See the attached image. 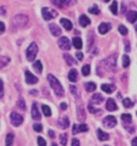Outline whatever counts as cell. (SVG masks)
Masks as SVG:
<instances>
[{
    "label": "cell",
    "instance_id": "14",
    "mask_svg": "<svg viewBox=\"0 0 137 146\" xmlns=\"http://www.w3.org/2000/svg\"><path fill=\"white\" fill-rule=\"evenodd\" d=\"M105 108L108 110V111H115V110H118V106H116L115 101H114V99H108L107 100Z\"/></svg>",
    "mask_w": 137,
    "mask_h": 146
},
{
    "label": "cell",
    "instance_id": "11",
    "mask_svg": "<svg viewBox=\"0 0 137 146\" xmlns=\"http://www.w3.org/2000/svg\"><path fill=\"white\" fill-rule=\"evenodd\" d=\"M110 28H111V25L110 23H100L99 25V27H98V31H99V33L100 34H107L109 31H110Z\"/></svg>",
    "mask_w": 137,
    "mask_h": 146
},
{
    "label": "cell",
    "instance_id": "26",
    "mask_svg": "<svg viewBox=\"0 0 137 146\" xmlns=\"http://www.w3.org/2000/svg\"><path fill=\"white\" fill-rule=\"evenodd\" d=\"M33 70L37 72V73H42V71H43L42 62H40V61H36V62L33 63Z\"/></svg>",
    "mask_w": 137,
    "mask_h": 146
},
{
    "label": "cell",
    "instance_id": "32",
    "mask_svg": "<svg viewBox=\"0 0 137 146\" xmlns=\"http://www.w3.org/2000/svg\"><path fill=\"white\" fill-rule=\"evenodd\" d=\"M89 73H91V67H89V65H85L83 67H82V74H83L85 77H87Z\"/></svg>",
    "mask_w": 137,
    "mask_h": 146
},
{
    "label": "cell",
    "instance_id": "20",
    "mask_svg": "<svg viewBox=\"0 0 137 146\" xmlns=\"http://www.w3.org/2000/svg\"><path fill=\"white\" fill-rule=\"evenodd\" d=\"M103 95L102 94H94L93 96H92V100H91V104H100V102H103Z\"/></svg>",
    "mask_w": 137,
    "mask_h": 146
},
{
    "label": "cell",
    "instance_id": "35",
    "mask_svg": "<svg viewBox=\"0 0 137 146\" xmlns=\"http://www.w3.org/2000/svg\"><path fill=\"white\" fill-rule=\"evenodd\" d=\"M129 65H130V57L124 55V56H122V67L126 68V67H129Z\"/></svg>",
    "mask_w": 137,
    "mask_h": 146
},
{
    "label": "cell",
    "instance_id": "7",
    "mask_svg": "<svg viewBox=\"0 0 137 146\" xmlns=\"http://www.w3.org/2000/svg\"><path fill=\"white\" fill-rule=\"evenodd\" d=\"M76 0H52V3L58 7H65L71 4H75Z\"/></svg>",
    "mask_w": 137,
    "mask_h": 146
},
{
    "label": "cell",
    "instance_id": "19",
    "mask_svg": "<svg viewBox=\"0 0 137 146\" xmlns=\"http://www.w3.org/2000/svg\"><path fill=\"white\" fill-rule=\"evenodd\" d=\"M126 17H127V21L131 22V23H134V22L137 21V11H129Z\"/></svg>",
    "mask_w": 137,
    "mask_h": 146
},
{
    "label": "cell",
    "instance_id": "50",
    "mask_svg": "<svg viewBox=\"0 0 137 146\" xmlns=\"http://www.w3.org/2000/svg\"><path fill=\"white\" fill-rule=\"evenodd\" d=\"M48 135L50 136V138H54V136H55V134H54L53 130H49V131H48Z\"/></svg>",
    "mask_w": 137,
    "mask_h": 146
},
{
    "label": "cell",
    "instance_id": "28",
    "mask_svg": "<svg viewBox=\"0 0 137 146\" xmlns=\"http://www.w3.org/2000/svg\"><path fill=\"white\" fill-rule=\"evenodd\" d=\"M64 58H65V60H66V62H67V65H75V63L77 62L76 60H74V58H72V56H71V55H68V54H65V55H64Z\"/></svg>",
    "mask_w": 137,
    "mask_h": 146
},
{
    "label": "cell",
    "instance_id": "41",
    "mask_svg": "<svg viewBox=\"0 0 137 146\" xmlns=\"http://www.w3.org/2000/svg\"><path fill=\"white\" fill-rule=\"evenodd\" d=\"M92 45H93V34L89 33V35H88V50L92 48Z\"/></svg>",
    "mask_w": 137,
    "mask_h": 146
},
{
    "label": "cell",
    "instance_id": "47",
    "mask_svg": "<svg viewBox=\"0 0 137 146\" xmlns=\"http://www.w3.org/2000/svg\"><path fill=\"white\" fill-rule=\"evenodd\" d=\"M88 111L91 113H97V111H95V108L92 106V105H88Z\"/></svg>",
    "mask_w": 137,
    "mask_h": 146
},
{
    "label": "cell",
    "instance_id": "10",
    "mask_svg": "<svg viewBox=\"0 0 137 146\" xmlns=\"http://www.w3.org/2000/svg\"><path fill=\"white\" fill-rule=\"evenodd\" d=\"M25 77H26V82L28 84H36L38 82V78L36 76H33L32 73L30 72V71H26V73H25Z\"/></svg>",
    "mask_w": 137,
    "mask_h": 146
},
{
    "label": "cell",
    "instance_id": "15",
    "mask_svg": "<svg viewBox=\"0 0 137 146\" xmlns=\"http://www.w3.org/2000/svg\"><path fill=\"white\" fill-rule=\"evenodd\" d=\"M87 130H88L87 124L74 125V129H72V134H77V133H81V131H87Z\"/></svg>",
    "mask_w": 137,
    "mask_h": 146
},
{
    "label": "cell",
    "instance_id": "48",
    "mask_svg": "<svg viewBox=\"0 0 137 146\" xmlns=\"http://www.w3.org/2000/svg\"><path fill=\"white\" fill-rule=\"evenodd\" d=\"M76 57H77V58H79V60L81 61L82 58H83V54H82V52H80V51H79V52L76 54Z\"/></svg>",
    "mask_w": 137,
    "mask_h": 146
},
{
    "label": "cell",
    "instance_id": "53",
    "mask_svg": "<svg viewBox=\"0 0 137 146\" xmlns=\"http://www.w3.org/2000/svg\"><path fill=\"white\" fill-rule=\"evenodd\" d=\"M0 13H1V15H5V7H0Z\"/></svg>",
    "mask_w": 137,
    "mask_h": 146
},
{
    "label": "cell",
    "instance_id": "51",
    "mask_svg": "<svg viewBox=\"0 0 137 146\" xmlns=\"http://www.w3.org/2000/svg\"><path fill=\"white\" fill-rule=\"evenodd\" d=\"M60 107H61V110H66V108H67V105H66L65 102H62V104L60 105Z\"/></svg>",
    "mask_w": 137,
    "mask_h": 146
},
{
    "label": "cell",
    "instance_id": "38",
    "mask_svg": "<svg viewBox=\"0 0 137 146\" xmlns=\"http://www.w3.org/2000/svg\"><path fill=\"white\" fill-rule=\"evenodd\" d=\"M89 12L93 13V15H98L99 13V7L97 5H93L92 7H89Z\"/></svg>",
    "mask_w": 137,
    "mask_h": 146
},
{
    "label": "cell",
    "instance_id": "40",
    "mask_svg": "<svg viewBox=\"0 0 137 146\" xmlns=\"http://www.w3.org/2000/svg\"><path fill=\"white\" fill-rule=\"evenodd\" d=\"M121 118H122V121H124L125 123H130L131 122V115H129V113H124V115L121 116Z\"/></svg>",
    "mask_w": 137,
    "mask_h": 146
},
{
    "label": "cell",
    "instance_id": "8",
    "mask_svg": "<svg viewBox=\"0 0 137 146\" xmlns=\"http://www.w3.org/2000/svg\"><path fill=\"white\" fill-rule=\"evenodd\" d=\"M59 46H60L61 50H70L71 43H70V40H68L66 36H61V38L59 39Z\"/></svg>",
    "mask_w": 137,
    "mask_h": 146
},
{
    "label": "cell",
    "instance_id": "46",
    "mask_svg": "<svg viewBox=\"0 0 137 146\" xmlns=\"http://www.w3.org/2000/svg\"><path fill=\"white\" fill-rule=\"evenodd\" d=\"M71 146H80V141L77 139H72V143H71Z\"/></svg>",
    "mask_w": 137,
    "mask_h": 146
},
{
    "label": "cell",
    "instance_id": "33",
    "mask_svg": "<svg viewBox=\"0 0 137 146\" xmlns=\"http://www.w3.org/2000/svg\"><path fill=\"white\" fill-rule=\"evenodd\" d=\"M122 104H124V106H125L126 108H131L132 106H134V102H132L130 99H127V98L122 100Z\"/></svg>",
    "mask_w": 137,
    "mask_h": 146
},
{
    "label": "cell",
    "instance_id": "43",
    "mask_svg": "<svg viewBox=\"0 0 137 146\" xmlns=\"http://www.w3.org/2000/svg\"><path fill=\"white\" fill-rule=\"evenodd\" d=\"M37 141H38V146H47V143H45V140L43 139V138H39L37 139Z\"/></svg>",
    "mask_w": 137,
    "mask_h": 146
},
{
    "label": "cell",
    "instance_id": "30",
    "mask_svg": "<svg viewBox=\"0 0 137 146\" xmlns=\"http://www.w3.org/2000/svg\"><path fill=\"white\" fill-rule=\"evenodd\" d=\"M85 88L87 91H94L95 89H97V86H95L94 83H92V82H89V83H86L85 84Z\"/></svg>",
    "mask_w": 137,
    "mask_h": 146
},
{
    "label": "cell",
    "instance_id": "36",
    "mask_svg": "<svg viewBox=\"0 0 137 146\" xmlns=\"http://www.w3.org/2000/svg\"><path fill=\"white\" fill-rule=\"evenodd\" d=\"M110 11L113 15H116L118 13V3L116 1H113V4L110 5Z\"/></svg>",
    "mask_w": 137,
    "mask_h": 146
},
{
    "label": "cell",
    "instance_id": "27",
    "mask_svg": "<svg viewBox=\"0 0 137 146\" xmlns=\"http://www.w3.org/2000/svg\"><path fill=\"white\" fill-rule=\"evenodd\" d=\"M10 62V58L6 57V56H0V68H4L6 65H9Z\"/></svg>",
    "mask_w": 137,
    "mask_h": 146
},
{
    "label": "cell",
    "instance_id": "6",
    "mask_svg": "<svg viewBox=\"0 0 137 146\" xmlns=\"http://www.w3.org/2000/svg\"><path fill=\"white\" fill-rule=\"evenodd\" d=\"M104 65H107L109 68H111V71H115L116 70V55H111L109 56L108 58L103 61Z\"/></svg>",
    "mask_w": 137,
    "mask_h": 146
},
{
    "label": "cell",
    "instance_id": "4",
    "mask_svg": "<svg viewBox=\"0 0 137 146\" xmlns=\"http://www.w3.org/2000/svg\"><path fill=\"white\" fill-rule=\"evenodd\" d=\"M42 16L45 21H50L58 16V11L53 10V9H49V7H43L42 9Z\"/></svg>",
    "mask_w": 137,
    "mask_h": 146
},
{
    "label": "cell",
    "instance_id": "57",
    "mask_svg": "<svg viewBox=\"0 0 137 146\" xmlns=\"http://www.w3.org/2000/svg\"><path fill=\"white\" fill-rule=\"evenodd\" d=\"M136 31H137V25H136Z\"/></svg>",
    "mask_w": 137,
    "mask_h": 146
},
{
    "label": "cell",
    "instance_id": "25",
    "mask_svg": "<svg viewBox=\"0 0 137 146\" xmlns=\"http://www.w3.org/2000/svg\"><path fill=\"white\" fill-rule=\"evenodd\" d=\"M68 79H70V82H72V83L77 82V71L76 70H71L68 72Z\"/></svg>",
    "mask_w": 137,
    "mask_h": 146
},
{
    "label": "cell",
    "instance_id": "56",
    "mask_svg": "<svg viewBox=\"0 0 137 146\" xmlns=\"http://www.w3.org/2000/svg\"><path fill=\"white\" fill-rule=\"evenodd\" d=\"M104 1H107V3H108V1H110V0H104Z\"/></svg>",
    "mask_w": 137,
    "mask_h": 146
},
{
    "label": "cell",
    "instance_id": "16",
    "mask_svg": "<svg viewBox=\"0 0 137 146\" xmlns=\"http://www.w3.org/2000/svg\"><path fill=\"white\" fill-rule=\"evenodd\" d=\"M77 118L80 121H83L86 118V115H85V108L82 106V104H79L77 105Z\"/></svg>",
    "mask_w": 137,
    "mask_h": 146
},
{
    "label": "cell",
    "instance_id": "13",
    "mask_svg": "<svg viewBox=\"0 0 137 146\" xmlns=\"http://www.w3.org/2000/svg\"><path fill=\"white\" fill-rule=\"evenodd\" d=\"M32 118L36 119V121L40 119V113H39V110H38L37 104H36V102L32 105Z\"/></svg>",
    "mask_w": 137,
    "mask_h": 146
},
{
    "label": "cell",
    "instance_id": "22",
    "mask_svg": "<svg viewBox=\"0 0 137 146\" xmlns=\"http://www.w3.org/2000/svg\"><path fill=\"white\" fill-rule=\"evenodd\" d=\"M102 89H103V91H105V93L111 94L113 91L115 90V85H113V84H103Z\"/></svg>",
    "mask_w": 137,
    "mask_h": 146
},
{
    "label": "cell",
    "instance_id": "52",
    "mask_svg": "<svg viewBox=\"0 0 137 146\" xmlns=\"http://www.w3.org/2000/svg\"><path fill=\"white\" fill-rule=\"evenodd\" d=\"M131 144H132V146H137V138H135L134 140H132Z\"/></svg>",
    "mask_w": 137,
    "mask_h": 146
},
{
    "label": "cell",
    "instance_id": "9",
    "mask_svg": "<svg viewBox=\"0 0 137 146\" xmlns=\"http://www.w3.org/2000/svg\"><path fill=\"white\" fill-rule=\"evenodd\" d=\"M103 124L108 128H114L116 125V118L114 116H108L107 118L103 119Z\"/></svg>",
    "mask_w": 137,
    "mask_h": 146
},
{
    "label": "cell",
    "instance_id": "21",
    "mask_svg": "<svg viewBox=\"0 0 137 146\" xmlns=\"http://www.w3.org/2000/svg\"><path fill=\"white\" fill-rule=\"evenodd\" d=\"M79 22H80V25H81L82 27H87V26L91 23L89 18H88L87 16H86V15H81V16H80Z\"/></svg>",
    "mask_w": 137,
    "mask_h": 146
},
{
    "label": "cell",
    "instance_id": "5",
    "mask_svg": "<svg viewBox=\"0 0 137 146\" xmlns=\"http://www.w3.org/2000/svg\"><path fill=\"white\" fill-rule=\"evenodd\" d=\"M10 122L12 125L15 127H19L22 124V122H24V117H22L21 115H19L17 112H11L10 115Z\"/></svg>",
    "mask_w": 137,
    "mask_h": 146
},
{
    "label": "cell",
    "instance_id": "23",
    "mask_svg": "<svg viewBox=\"0 0 137 146\" xmlns=\"http://www.w3.org/2000/svg\"><path fill=\"white\" fill-rule=\"evenodd\" d=\"M97 134H98V139H99L100 141H104V140H108V139H109V134L104 133L102 129H98V130H97Z\"/></svg>",
    "mask_w": 137,
    "mask_h": 146
},
{
    "label": "cell",
    "instance_id": "3",
    "mask_svg": "<svg viewBox=\"0 0 137 146\" xmlns=\"http://www.w3.org/2000/svg\"><path fill=\"white\" fill-rule=\"evenodd\" d=\"M37 54H38V45L36 43H32L28 46V49H27V52H26L27 60H28V61H33L36 58V56H37Z\"/></svg>",
    "mask_w": 137,
    "mask_h": 146
},
{
    "label": "cell",
    "instance_id": "12",
    "mask_svg": "<svg viewBox=\"0 0 137 146\" xmlns=\"http://www.w3.org/2000/svg\"><path fill=\"white\" fill-rule=\"evenodd\" d=\"M49 29H50V33H52L54 36H59V35L61 34L60 27H58L55 23H50L49 25Z\"/></svg>",
    "mask_w": 137,
    "mask_h": 146
},
{
    "label": "cell",
    "instance_id": "31",
    "mask_svg": "<svg viewBox=\"0 0 137 146\" xmlns=\"http://www.w3.org/2000/svg\"><path fill=\"white\" fill-rule=\"evenodd\" d=\"M12 144H13V134H7L6 135L5 145L6 146H12Z\"/></svg>",
    "mask_w": 137,
    "mask_h": 146
},
{
    "label": "cell",
    "instance_id": "49",
    "mask_svg": "<svg viewBox=\"0 0 137 146\" xmlns=\"http://www.w3.org/2000/svg\"><path fill=\"white\" fill-rule=\"evenodd\" d=\"M4 31H5V25H4L3 22H0V33H3Z\"/></svg>",
    "mask_w": 137,
    "mask_h": 146
},
{
    "label": "cell",
    "instance_id": "24",
    "mask_svg": "<svg viewBox=\"0 0 137 146\" xmlns=\"http://www.w3.org/2000/svg\"><path fill=\"white\" fill-rule=\"evenodd\" d=\"M72 44H74V46H75L77 50H81V49H82V45H83V44H82L81 38H77V36L72 39Z\"/></svg>",
    "mask_w": 137,
    "mask_h": 146
},
{
    "label": "cell",
    "instance_id": "44",
    "mask_svg": "<svg viewBox=\"0 0 137 146\" xmlns=\"http://www.w3.org/2000/svg\"><path fill=\"white\" fill-rule=\"evenodd\" d=\"M3 96H4V83H3V80L0 79V99Z\"/></svg>",
    "mask_w": 137,
    "mask_h": 146
},
{
    "label": "cell",
    "instance_id": "1",
    "mask_svg": "<svg viewBox=\"0 0 137 146\" xmlns=\"http://www.w3.org/2000/svg\"><path fill=\"white\" fill-rule=\"evenodd\" d=\"M47 79H48L49 84H50V86H52V89L54 90V93H55L56 96H62L64 89H62V85L60 84V82H59L53 74H48Z\"/></svg>",
    "mask_w": 137,
    "mask_h": 146
},
{
    "label": "cell",
    "instance_id": "54",
    "mask_svg": "<svg viewBox=\"0 0 137 146\" xmlns=\"http://www.w3.org/2000/svg\"><path fill=\"white\" fill-rule=\"evenodd\" d=\"M125 46H126V51H130V44H129V43H126V44H125Z\"/></svg>",
    "mask_w": 137,
    "mask_h": 146
},
{
    "label": "cell",
    "instance_id": "39",
    "mask_svg": "<svg viewBox=\"0 0 137 146\" xmlns=\"http://www.w3.org/2000/svg\"><path fill=\"white\" fill-rule=\"evenodd\" d=\"M119 32H120V33L122 34V35H126L127 33H129V31H127V28H126V27L125 26H119Z\"/></svg>",
    "mask_w": 137,
    "mask_h": 146
},
{
    "label": "cell",
    "instance_id": "29",
    "mask_svg": "<svg viewBox=\"0 0 137 146\" xmlns=\"http://www.w3.org/2000/svg\"><path fill=\"white\" fill-rule=\"evenodd\" d=\"M42 111L44 113V116H47V117L52 116V110H50V107L47 106V105H43V106H42Z\"/></svg>",
    "mask_w": 137,
    "mask_h": 146
},
{
    "label": "cell",
    "instance_id": "42",
    "mask_svg": "<svg viewBox=\"0 0 137 146\" xmlns=\"http://www.w3.org/2000/svg\"><path fill=\"white\" fill-rule=\"evenodd\" d=\"M70 91L75 95V96H79V91H77V88H76V86L71 85V86H70Z\"/></svg>",
    "mask_w": 137,
    "mask_h": 146
},
{
    "label": "cell",
    "instance_id": "37",
    "mask_svg": "<svg viewBox=\"0 0 137 146\" xmlns=\"http://www.w3.org/2000/svg\"><path fill=\"white\" fill-rule=\"evenodd\" d=\"M60 144L62 146H66V144H67V135L66 134H61L60 135Z\"/></svg>",
    "mask_w": 137,
    "mask_h": 146
},
{
    "label": "cell",
    "instance_id": "2",
    "mask_svg": "<svg viewBox=\"0 0 137 146\" xmlns=\"http://www.w3.org/2000/svg\"><path fill=\"white\" fill-rule=\"evenodd\" d=\"M28 17L26 15H16L15 18H13V23H15L16 27H19V28H24L28 25Z\"/></svg>",
    "mask_w": 137,
    "mask_h": 146
},
{
    "label": "cell",
    "instance_id": "34",
    "mask_svg": "<svg viewBox=\"0 0 137 146\" xmlns=\"http://www.w3.org/2000/svg\"><path fill=\"white\" fill-rule=\"evenodd\" d=\"M17 107L19 108H21V110H26V104H25V100L22 99V98H20L19 100H17Z\"/></svg>",
    "mask_w": 137,
    "mask_h": 146
},
{
    "label": "cell",
    "instance_id": "45",
    "mask_svg": "<svg viewBox=\"0 0 137 146\" xmlns=\"http://www.w3.org/2000/svg\"><path fill=\"white\" fill-rule=\"evenodd\" d=\"M33 129L36 131H42L43 130V127H42V124H37V123H36V124L33 125Z\"/></svg>",
    "mask_w": 137,
    "mask_h": 146
},
{
    "label": "cell",
    "instance_id": "18",
    "mask_svg": "<svg viewBox=\"0 0 137 146\" xmlns=\"http://www.w3.org/2000/svg\"><path fill=\"white\" fill-rule=\"evenodd\" d=\"M60 23L62 25V27L65 28L66 31H71L72 29V23L70 20H67V18H61L60 20Z\"/></svg>",
    "mask_w": 137,
    "mask_h": 146
},
{
    "label": "cell",
    "instance_id": "17",
    "mask_svg": "<svg viewBox=\"0 0 137 146\" xmlns=\"http://www.w3.org/2000/svg\"><path fill=\"white\" fill-rule=\"evenodd\" d=\"M58 124H59V127H60V128H62V129H66V128L68 127V124H70V121H68L67 117H62V118L59 119Z\"/></svg>",
    "mask_w": 137,
    "mask_h": 146
},
{
    "label": "cell",
    "instance_id": "55",
    "mask_svg": "<svg viewBox=\"0 0 137 146\" xmlns=\"http://www.w3.org/2000/svg\"><path fill=\"white\" fill-rule=\"evenodd\" d=\"M52 146H58V145H56V144H53V145H52Z\"/></svg>",
    "mask_w": 137,
    "mask_h": 146
}]
</instances>
